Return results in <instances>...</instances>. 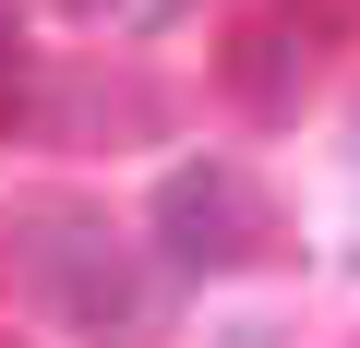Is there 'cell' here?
<instances>
[{
    "label": "cell",
    "mask_w": 360,
    "mask_h": 348,
    "mask_svg": "<svg viewBox=\"0 0 360 348\" xmlns=\"http://www.w3.org/2000/svg\"><path fill=\"white\" fill-rule=\"evenodd\" d=\"M156 240H168L180 276H229V264H252L276 240V217H264V193H252L240 156H180L156 181Z\"/></svg>",
    "instance_id": "cell-2"
},
{
    "label": "cell",
    "mask_w": 360,
    "mask_h": 348,
    "mask_svg": "<svg viewBox=\"0 0 360 348\" xmlns=\"http://www.w3.org/2000/svg\"><path fill=\"white\" fill-rule=\"evenodd\" d=\"M37 96H25V25H13V0H0V132H13Z\"/></svg>",
    "instance_id": "cell-4"
},
{
    "label": "cell",
    "mask_w": 360,
    "mask_h": 348,
    "mask_svg": "<svg viewBox=\"0 0 360 348\" xmlns=\"http://www.w3.org/2000/svg\"><path fill=\"white\" fill-rule=\"evenodd\" d=\"M0 348H13V336H0Z\"/></svg>",
    "instance_id": "cell-5"
},
{
    "label": "cell",
    "mask_w": 360,
    "mask_h": 348,
    "mask_svg": "<svg viewBox=\"0 0 360 348\" xmlns=\"http://www.w3.org/2000/svg\"><path fill=\"white\" fill-rule=\"evenodd\" d=\"M229 84H240V108L288 120V108H300V84H312V25H252V37L229 49Z\"/></svg>",
    "instance_id": "cell-3"
},
{
    "label": "cell",
    "mask_w": 360,
    "mask_h": 348,
    "mask_svg": "<svg viewBox=\"0 0 360 348\" xmlns=\"http://www.w3.org/2000/svg\"><path fill=\"white\" fill-rule=\"evenodd\" d=\"M13 288L49 312V324H72L84 348H144V324H156V288H144V264H132V240L84 205V193H25L13 205Z\"/></svg>",
    "instance_id": "cell-1"
}]
</instances>
